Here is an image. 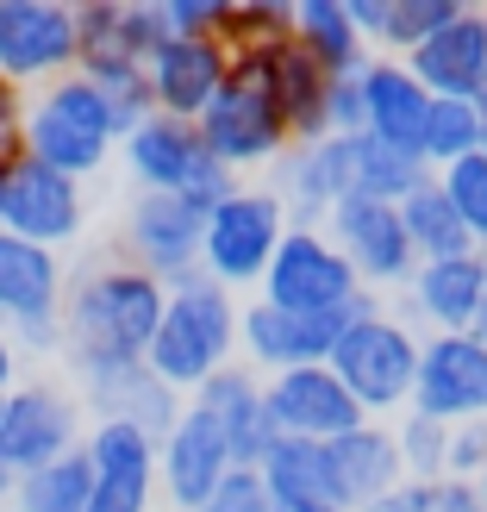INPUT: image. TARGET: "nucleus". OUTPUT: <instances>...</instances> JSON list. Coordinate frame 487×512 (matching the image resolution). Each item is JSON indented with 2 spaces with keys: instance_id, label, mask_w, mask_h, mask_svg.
<instances>
[{
  "instance_id": "1",
  "label": "nucleus",
  "mask_w": 487,
  "mask_h": 512,
  "mask_svg": "<svg viewBox=\"0 0 487 512\" xmlns=\"http://www.w3.org/2000/svg\"><path fill=\"white\" fill-rule=\"evenodd\" d=\"M169 288L157 275H144L138 263H100L69 281L63 300V356L75 375L144 363L150 338H157Z\"/></svg>"
},
{
  "instance_id": "2",
  "label": "nucleus",
  "mask_w": 487,
  "mask_h": 512,
  "mask_svg": "<svg viewBox=\"0 0 487 512\" xmlns=\"http://www.w3.org/2000/svg\"><path fill=\"white\" fill-rule=\"evenodd\" d=\"M238 313H244V306L225 294L219 281H207V275L169 288L163 319H157V338H150V350H144L150 375L169 381L182 400L194 388H207L219 369L238 363Z\"/></svg>"
},
{
  "instance_id": "3",
  "label": "nucleus",
  "mask_w": 487,
  "mask_h": 512,
  "mask_svg": "<svg viewBox=\"0 0 487 512\" xmlns=\"http://www.w3.org/2000/svg\"><path fill=\"white\" fill-rule=\"evenodd\" d=\"M419 350L425 338L406 319H394L388 306H375V313L350 319L344 338L331 344V375L350 388V400L363 406V413L381 425V419H400L413 413V381H419Z\"/></svg>"
},
{
  "instance_id": "4",
  "label": "nucleus",
  "mask_w": 487,
  "mask_h": 512,
  "mask_svg": "<svg viewBox=\"0 0 487 512\" xmlns=\"http://www.w3.org/2000/svg\"><path fill=\"white\" fill-rule=\"evenodd\" d=\"M125 144V125L113 119V107L94 94L88 75H63L50 82L32 113H25V157H38L50 169H63L69 182H88L113 163V150Z\"/></svg>"
},
{
  "instance_id": "5",
  "label": "nucleus",
  "mask_w": 487,
  "mask_h": 512,
  "mask_svg": "<svg viewBox=\"0 0 487 512\" xmlns=\"http://www.w3.org/2000/svg\"><path fill=\"white\" fill-rule=\"evenodd\" d=\"M263 300L288 306L300 319H363L375 313V294L356 281L350 256L325 238V225H288L275 263L263 275Z\"/></svg>"
},
{
  "instance_id": "6",
  "label": "nucleus",
  "mask_w": 487,
  "mask_h": 512,
  "mask_svg": "<svg viewBox=\"0 0 487 512\" xmlns=\"http://www.w3.org/2000/svg\"><path fill=\"white\" fill-rule=\"evenodd\" d=\"M281 238H288V213H281L275 188H238L225 207L207 213V232H200V275L219 281L225 294L263 288Z\"/></svg>"
},
{
  "instance_id": "7",
  "label": "nucleus",
  "mask_w": 487,
  "mask_h": 512,
  "mask_svg": "<svg viewBox=\"0 0 487 512\" xmlns=\"http://www.w3.org/2000/svg\"><path fill=\"white\" fill-rule=\"evenodd\" d=\"M63 256L0 232V331L19 350H63Z\"/></svg>"
},
{
  "instance_id": "8",
  "label": "nucleus",
  "mask_w": 487,
  "mask_h": 512,
  "mask_svg": "<svg viewBox=\"0 0 487 512\" xmlns=\"http://www.w3.org/2000/svg\"><path fill=\"white\" fill-rule=\"evenodd\" d=\"M88 225V200L82 182H69L63 169H50L38 157H19L7 175H0V232H13L25 244L63 250L82 238Z\"/></svg>"
},
{
  "instance_id": "9",
  "label": "nucleus",
  "mask_w": 487,
  "mask_h": 512,
  "mask_svg": "<svg viewBox=\"0 0 487 512\" xmlns=\"http://www.w3.org/2000/svg\"><path fill=\"white\" fill-rule=\"evenodd\" d=\"M69 450H82V400L57 381H19L0 406V463L32 475Z\"/></svg>"
},
{
  "instance_id": "10",
  "label": "nucleus",
  "mask_w": 487,
  "mask_h": 512,
  "mask_svg": "<svg viewBox=\"0 0 487 512\" xmlns=\"http://www.w3.org/2000/svg\"><path fill=\"white\" fill-rule=\"evenodd\" d=\"M82 63L69 0H0V75L13 88L25 82H63Z\"/></svg>"
},
{
  "instance_id": "11",
  "label": "nucleus",
  "mask_w": 487,
  "mask_h": 512,
  "mask_svg": "<svg viewBox=\"0 0 487 512\" xmlns=\"http://www.w3.org/2000/svg\"><path fill=\"white\" fill-rule=\"evenodd\" d=\"M325 238L350 256L356 281L375 294V288H406L419 269L413 256V238H406V219L388 200H369V194H344L325 219Z\"/></svg>"
},
{
  "instance_id": "12",
  "label": "nucleus",
  "mask_w": 487,
  "mask_h": 512,
  "mask_svg": "<svg viewBox=\"0 0 487 512\" xmlns=\"http://www.w3.org/2000/svg\"><path fill=\"white\" fill-rule=\"evenodd\" d=\"M200 144H207L232 175H244V169L281 163L294 138H288V125H281L275 100L256 88V82H244V75H232V82H225V94L213 100L207 113H200Z\"/></svg>"
},
{
  "instance_id": "13",
  "label": "nucleus",
  "mask_w": 487,
  "mask_h": 512,
  "mask_svg": "<svg viewBox=\"0 0 487 512\" xmlns=\"http://www.w3.org/2000/svg\"><path fill=\"white\" fill-rule=\"evenodd\" d=\"M413 413L438 425H475L487 419V344L475 331H438L419 350Z\"/></svg>"
},
{
  "instance_id": "14",
  "label": "nucleus",
  "mask_w": 487,
  "mask_h": 512,
  "mask_svg": "<svg viewBox=\"0 0 487 512\" xmlns=\"http://www.w3.org/2000/svg\"><path fill=\"white\" fill-rule=\"evenodd\" d=\"M232 75H244V82H256L275 100V113H281L294 144L331 138V75L294 38L275 44V50H256V57H232Z\"/></svg>"
},
{
  "instance_id": "15",
  "label": "nucleus",
  "mask_w": 487,
  "mask_h": 512,
  "mask_svg": "<svg viewBox=\"0 0 487 512\" xmlns=\"http://www.w3.org/2000/svg\"><path fill=\"white\" fill-rule=\"evenodd\" d=\"M232 469H238L232 444H225V431L200 406H182V419L157 438V488L175 512H207Z\"/></svg>"
},
{
  "instance_id": "16",
  "label": "nucleus",
  "mask_w": 487,
  "mask_h": 512,
  "mask_svg": "<svg viewBox=\"0 0 487 512\" xmlns=\"http://www.w3.org/2000/svg\"><path fill=\"white\" fill-rule=\"evenodd\" d=\"M200 219L182 194H138L132 213H125V263H138L144 275H157L163 288H182L200 275Z\"/></svg>"
},
{
  "instance_id": "17",
  "label": "nucleus",
  "mask_w": 487,
  "mask_h": 512,
  "mask_svg": "<svg viewBox=\"0 0 487 512\" xmlns=\"http://www.w3.org/2000/svg\"><path fill=\"white\" fill-rule=\"evenodd\" d=\"M263 400H269V419L281 438H300V444H331L344 438V431H356L369 413L350 400V388L338 375H331V363H306V369H288V375H269L263 381Z\"/></svg>"
},
{
  "instance_id": "18",
  "label": "nucleus",
  "mask_w": 487,
  "mask_h": 512,
  "mask_svg": "<svg viewBox=\"0 0 487 512\" xmlns=\"http://www.w3.org/2000/svg\"><path fill=\"white\" fill-rule=\"evenodd\" d=\"M88 469H94V500L88 512H150L157 506V438L119 419H94L82 438Z\"/></svg>"
},
{
  "instance_id": "19",
  "label": "nucleus",
  "mask_w": 487,
  "mask_h": 512,
  "mask_svg": "<svg viewBox=\"0 0 487 512\" xmlns=\"http://www.w3.org/2000/svg\"><path fill=\"white\" fill-rule=\"evenodd\" d=\"M344 325L350 319H300L288 306L256 294L238 313V350H244V363L269 369V375H288V369H306V363H325L331 344L344 338Z\"/></svg>"
},
{
  "instance_id": "20",
  "label": "nucleus",
  "mask_w": 487,
  "mask_h": 512,
  "mask_svg": "<svg viewBox=\"0 0 487 512\" xmlns=\"http://www.w3.org/2000/svg\"><path fill=\"white\" fill-rule=\"evenodd\" d=\"M119 157H125V169H132L138 194H188V182L213 163V150L200 144V125L194 119L150 113L144 125L125 132Z\"/></svg>"
},
{
  "instance_id": "21",
  "label": "nucleus",
  "mask_w": 487,
  "mask_h": 512,
  "mask_svg": "<svg viewBox=\"0 0 487 512\" xmlns=\"http://www.w3.org/2000/svg\"><path fill=\"white\" fill-rule=\"evenodd\" d=\"M188 406H200V413L225 431V444H232V463H238V469H263L269 450L281 444V431H275V419H269V400H263V381H256L244 363L219 369L207 388H194Z\"/></svg>"
},
{
  "instance_id": "22",
  "label": "nucleus",
  "mask_w": 487,
  "mask_h": 512,
  "mask_svg": "<svg viewBox=\"0 0 487 512\" xmlns=\"http://www.w3.org/2000/svg\"><path fill=\"white\" fill-rule=\"evenodd\" d=\"M350 157H356V138H319V144H294L275 163V200L288 225L331 219V207L350 194Z\"/></svg>"
},
{
  "instance_id": "23",
  "label": "nucleus",
  "mask_w": 487,
  "mask_h": 512,
  "mask_svg": "<svg viewBox=\"0 0 487 512\" xmlns=\"http://www.w3.org/2000/svg\"><path fill=\"white\" fill-rule=\"evenodd\" d=\"M144 75H150L157 113L200 125V113H207L225 94V82H232V57H225L219 44H207V38H169L157 57L144 63Z\"/></svg>"
},
{
  "instance_id": "24",
  "label": "nucleus",
  "mask_w": 487,
  "mask_h": 512,
  "mask_svg": "<svg viewBox=\"0 0 487 512\" xmlns=\"http://www.w3.org/2000/svg\"><path fill=\"white\" fill-rule=\"evenodd\" d=\"M363 100H369V125H363V132L375 144L400 150V157H419V150H425V119H431V94H425L419 75L406 69L400 57H369Z\"/></svg>"
},
{
  "instance_id": "25",
  "label": "nucleus",
  "mask_w": 487,
  "mask_h": 512,
  "mask_svg": "<svg viewBox=\"0 0 487 512\" xmlns=\"http://www.w3.org/2000/svg\"><path fill=\"white\" fill-rule=\"evenodd\" d=\"M406 69L425 82L431 100H475L481 75H487V7H463L438 38H425Z\"/></svg>"
},
{
  "instance_id": "26",
  "label": "nucleus",
  "mask_w": 487,
  "mask_h": 512,
  "mask_svg": "<svg viewBox=\"0 0 487 512\" xmlns=\"http://www.w3.org/2000/svg\"><path fill=\"white\" fill-rule=\"evenodd\" d=\"M82 381V400L94 406V419H119V425H138L150 438H163V431L182 419V394L169 388V381L150 375V363H119V369H94V375H75Z\"/></svg>"
},
{
  "instance_id": "27",
  "label": "nucleus",
  "mask_w": 487,
  "mask_h": 512,
  "mask_svg": "<svg viewBox=\"0 0 487 512\" xmlns=\"http://www.w3.org/2000/svg\"><path fill=\"white\" fill-rule=\"evenodd\" d=\"M325 463H331V481H338V500L344 512H363L369 500H381L394 488V481H406V463H400V444L388 425L363 419L356 431H344V438L325 444Z\"/></svg>"
},
{
  "instance_id": "28",
  "label": "nucleus",
  "mask_w": 487,
  "mask_h": 512,
  "mask_svg": "<svg viewBox=\"0 0 487 512\" xmlns=\"http://www.w3.org/2000/svg\"><path fill=\"white\" fill-rule=\"evenodd\" d=\"M406 294H413V313L431 325V338L438 331H475L487 300V256L475 250V256H450V263H419Z\"/></svg>"
},
{
  "instance_id": "29",
  "label": "nucleus",
  "mask_w": 487,
  "mask_h": 512,
  "mask_svg": "<svg viewBox=\"0 0 487 512\" xmlns=\"http://www.w3.org/2000/svg\"><path fill=\"white\" fill-rule=\"evenodd\" d=\"M294 44L331 75V82H338V75H363L369 57H375L369 38L350 25L344 0H294Z\"/></svg>"
},
{
  "instance_id": "30",
  "label": "nucleus",
  "mask_w": 487,
  "mask_h": 512,
  "mask_svg": "<svg viewBox=\"0 0 487 512\" xmlns=\"http://www.w3.org/2000/svg\"><path fill=\"white\" fill-rule=\"evenodd\" d=\"M400 219H406V238H413V256L419 263H450V256H475V238L463 232V219H456V207L444 200L438 175L400 200Z\"/></svg>"
},
{
  "instance_id": "31",
  "label": "nucleus",
  "mask_w": 487,
  "mask_h": 512,
  "mask_svg": "<svg viewBox=\"0 0 487 512\" xmlns=\"http://www.w3.org/2000/svg\"><path fill=\"white\" fill-rule=\"evenodd\" d=\"M88 500H94L88 450H69L57 463L19 475V488H13V512H88Z\"/></svg>"
},
{
  "instance_id": "32",
  "label": "nucleus",
  "mask_w": 487,
  "mask_h": 512,
  "mask_svg": "<svg viewBox=\"0 0 487 512\" xmlns=\"http://www.w3.org/2000/svg\"><path fill=\"white\" fill-rule=\"evenodd\" d=\"M431 182V169L419 157H400V150L375 144L369 132H356V157H350V194H369V200H388L400 207L406 194H419Z\"/></svg>"
},
{
  "instance_id": "33",
  "label": "nucleus",
  "mask_w": 487,
  "mask_h": 512,
  "mask_svg": "<svg viewBox=\"0 0 487 512\" xmlns=\"http://www.w3.org/2000/svg\"><path fill=\"white\" fill-rule=\"evenodd\" d=\"M263 481H269L275 500H331V506H344L338 481H331V463H325V444L281 438L269 450V463H263Z\"/></svg>"
},
{
  "instance_id": "34",
  "label": "nucleus",
  "mask_w": 487,
  "mask_h": 512,
  "mask_svg": "<svg viewBox=\"0 0 487 512\" xmlns=\"http://www.w3.org/2000/svg\"><path fill=\"white\" fill-rule=\"evenodd\" d=\"M481 144H487V119L475 100H431V119H425V169L438 175L450 163H463V157H481Z\"/></svg>"
},
{
  "instance_id": "35",
  "label": "nucleus",
  "mask_w": 487,
  "mask_h": 512,
  "mask_svg": "<svg viewBox=\"0 0 487 512\" xmlns=\"http://www.w3.org/2000/svg\"><path fill=\"white\" fill-rule=\"evenodd\" d=\"M294 38V0H232L219 25V50L225 57H256Z\"/></svg>"
},
{
  "instance_id": "36",
  "label": "nucleus",
  "mask_w": 487,
  "mask_h": 512,
  "mask_svg": "<svg viewBox=\"0 0 487 512\" xmlns=\"http://www.w3.org/2000/svg\"><path fill=\"white\" fill-rule=\"evenodd\" d=\"M456 13H463V0H388V19H381L375 50H381V57H400V63H406L425 38H438Z\"/></svg>"
},
{
  "instance_id": "37",
  "label": "nucleus",
  "mask_w": 487,
  "mask_h": 512,
  "mask_svg": "<svg viewBox=\"0 0 487 512\" xmlns=\"http://www.w3.org/2000/svg\"><path fill=\"white\" fill-rule=\"evenodd\" d=\"M75 75H88L94 82V94L113 107V119L132 132V125H144L150 113H157V100H150V75H144V63H132V57H113V63H82Z\"/></svg>"
},
{
  "instance_id": "38",
  "label": "nucleus",
  "mask_w": 487,
  "mask_h": 512,
  "mask_svg": "<svg viewBox=\"0 0 487 512\" xmlns=\"http://www.w3.org/2000/svg\"><path fill=\"white\" fill-rule=\"evenodd\" d=\"M438 188L456 207V219H463V232L475 238V250L487 256V157H463V163L438 169Z\"/></svg>"
},
{
  "instance_id": "39",
  "label": "nucleus",
  "mask_w": 487,
  "mask_h": 512,
  "mask_svg": "<svg viewBox=\"0 0 487 512\" xmlns=\"http://www.w3.org/2000/svg\"><path fill=\"white\" fill-rule=\"evenodd\" d=\"M394 444H400V463L413 481H444V450H450V425L425 419V413H400L394 419Z\"/></svg>"
},
{
  "instance_id": "40",
  "label": "nucleus",
  "mask_w": 487,
  "mask_h": 512,
  "mask_svg": "<svg viewBox=\"0 0 487 512\" xmlns=\"http://www.w3.org/2000/svg\"><path fill=\"white\" fill-rule=\"evenodd\" d=\"M75 44H82V63L125 57V0H82L75 7Z\"/></svg>"
},
{
  "instance_id": "41",
  "label": "nucleus",
  "mask_w": 487,
  "mask_h": 512,
  "mask_svg": "<svg viewBox=\"0 0 487 512\" xmlns=\"http://www.w3.org/2000/svg\"><path fill=\"white\" fill-rule=\"evenodd\" d=\"M169 38H175L169 0H125V57H132V63H150Z\"/></svg>"
},
{
  "instance_id": "42",
  "label": "nucleus",
  "mask_w": 487,
  "mask_h": 512,
  "mask_svg": "<svg viewBox=\"0 0 487 512\" xmlns=\"http://www.w3.org/2000/svg\"><path fill=\"white\" fill-rule=\"evenodd\" d=\"M481 469H487V419H475V425H450L444 481H475Z\"/></svg>"
},
{
  "instance_id": "43",
  "label": "nucleus",
  "mask_w": 487,
  "mask_h": 512,
  "mask_svg": "<svg viewBox=\"0 0 487 512\" xmlns=\"http://www.w3.org/2000/svg\"><path fill=\"white\" fill-rule=\"evenodd\" d=\"M207 512H275V494H269L263 469H232L219 481V494H213Z\"/></svg>"
},
{
  "instance_id": "44",
  "label": "nucleus",
  "mask_w": 487,
  "mask_h": 512,
  "mask_svg": "<svg viewBox=\"0 0 487 512\" xmlns=\"http://www.w3.org/2000/svg\"><path fill=\"white\" fill-rule=\"evenodd\" d=\"M25 113H32L25 88H13L7 75H0V175H7V169L25 157Z\"/></svg>"
},
{
  "instance_id": "45",
  "label": "nucleus",
  "mask_w": 487,
  "mask_h": 512,
  "mask_svg": "<svg viewBox=\"0 0 487 512\" xmlns=\"http://www.w3.org/2000/svg\"><path fill=\"white\" fill-rule=\"evenodd\" d=\"M225 7H232V0H169V25H175V38H207V44H219Z\"/></svg>"
},
{
  "instance_id": "46",
  "label": "nucleus",
  "mask_w": 487,
  "mask_h": 512,
  "mask_svg": "<svg viewBox=\"0 0 487 512\" xmlns=\"http://www.w3.org/2000/svg\"><path fill=\"white\" fill-rule=\"evenodd\" d=\"M363 512H431V481H413V475H406V481H394L381 500H369Z\"/></svg>"
},
{
  "instance_id": "47",
  "label": "nucleus",
  "mask_w": 487,
  "mask_h": 512,
  "mask_svg": "<svg viewBox=\"0 0 487 512\" xmlns=\"http://www.w3.org/2000/svg\"><path fill=\"white\" fill-rule=\"evenodd\" d=\"M431 512H487V500L475 494V481H438L431 488Z\"/></svg>"
},
{
  "instance_id": "48",
  "label": "nucleus",
  "mask_w": 487,
  "mask_h": 512,
  "mask_svg": "<svg viewBox=\"0 0 487 512\" xmlns=\"http://www.w3.org/2000/svg\"><path fill=\"white\" fill-rule=\"evenodd\" d=\"M344 13H350V25L369 38V50H375V38H381V19H388V0H344Z\"/></svg>"
},
{
  "instance_id": "49",
  "label": "nucleus",
  "mask_w": 487,
  "mask_h": 512,
  "mask_svg": "<svg viewBox=\"0 0 487 512\" xmlns=\"http://www.w3.org/2000/svg\"><path fill=\"white\" fill-rule=\"evenodd\" d=\"M13 388H19V344L0 331V400H7Z\"/></svg>"
},
{
  "instance_id": "50",
  "label": "nucleus",
  "mask_w": 487,
  "mask_h": 512,
  "mask_svg": "<svg viewBox=\"0 0 487 512\" xmlns=\"http://www.w3.org/2000/svg\"><path fill=\"white\" fill-rule=\"evenodd\" d=\"M275 512H344V506H331V500H275Z\"/></svg>"
},
{
  "instance_id": "51",
  "label": "nucleus",
  "mask_w": 487,
  "mask_h": 512,
  "mask_svg": "<svg viewBox=\"0 0 487 512\" xmlns=\"http://www.w3.org/2000/svg\"><path fill=\"white\" fill-rule=\"evenodd\" d=\"M13 488H19V475H13L7 463H0V506H13Z\"/></svg>"
},
{
  "instance_id": "52",
  "label": "nucleus",
  "mask_w": 487,
  "mask_h": 512,
  "mask_svg": "<svg viewBox=\"0 0 487 512\" xmlns=\"http://www.w3.org/2000/svg\"><path fill=\"white\" fill-rule=\"evenodd\" d=\"M475 107H481V119H487V75H481V88H475Z\"/></svg>"
},
{
  "instance_id": "53",
  "label": "nucleus",
  "mask_w": 487,
  "mask_h": 512,
  "mask_svg": "<svg viewBox=\"0 0 487 512\" xmlns=\"http://www.w3.org/2000/svg\"><path fill=\"white\" fill-rule=\"evenodd\" d=\"M475 338L487 344V300H481V319H475Z\"/></svg>"
},
{
  "instance_id": "54",
  "label": "nucleus",
  "mask_w": 487,
  "mask_h": 512,
  "mask_svg": "<svg viewBox=\"0 0 487 512\" xmlns=\"http://www.w3.org/2000/svg\"><path fill=\"white\" fill-rule=\"evenodd\" d=\"M475 494H481V500H487V469H481V475H475Z\"/></svg>"
},
{
  "instance_id": "55",
  "label": "nucleus",
  "mask_w": 487,
  "mask_h": 512,
  "mask_svg": "<svg viewBox=\"0 0 487 512\" xmlns=\"http://www.w3.org/2000/svg\"><path fill=\"white\" fill-rule=\"evenodd\" d=\"M481 157H487V144H481Z\"/></svg>"
},
{
  "instance_id": "56",
  "label": "nucleus",
  "mask_w": 487,
  "mask_h": 512,
  "mask_svg": "<svg viewBox=\"0 0 487 512\" xmlns=\"http://www.w3.org/2000/svg\"><path fill=\"white\" fill-rule=\"evenodd\" d=\"M0 406H7V400H0Z\"/></svg>"
}]
</instances>
